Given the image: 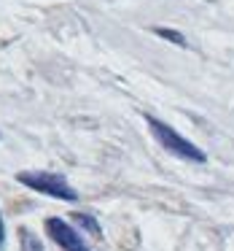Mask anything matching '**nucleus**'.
Returning <instances> with one entry per match:
<instances>
[{
    "mask_svg": "<svg viewBox=\"0 0 234 251\" xmlns=\"http://www.w3.org/2000/svg\"><path fill=\"white\" fill-rule=\"evenodd\" d=\"M146 122H148V127H151V135L159 141V146H162L164 151H170L172 157L189 159V162H205V159H207L205 151H202L199 146H194L189 138H183L175 127L159 122L156 116H146Z\"/></svg>",
    "mask_w": 234,
    "mask_h": 251,
    "instance_id": "f257e3e1",
    "label": "nucleus"
},
{
    "mask_svg": "<svg viewBox=\"0 0 234 251\" xmlns=\"http://www.w3.org/2000/svg\"><path fill=\"white\" fill-rule=\"evenodd\" d=\"M17 181L24 184L27 189L41 192V195H49V197H57V200H65V202H76L78 200V192L67 184V178L62 173H49V170H22V173H17Z\"/></svg>",
    "mask_w": 234,
    "mask_h": 251,
    "instance_id": "f03ea898",
    "label": "nucleus"
},
{
    "mask_svg": "<svg viewBox=\"0 0 234 251\" xmlns=\"http://www.w3.org/2000/svg\"><path fill=\"white\" fill-rule=\"evenodd\" d=\"M46 232H49V238L65 251H89L86 243H84V238L78 235V229H73L65 219H57V216L46 219Z\"/></svg>",
    "mask_w": 234,
    "mask_h": 251,
    "instance_id": "7ed1b4c3",
    "label": "nucleus"
},
{
    "mask_svg": "<svg viewBox=\"0 0 234 251\" xmlns=\"http://www.w3.org/2000/svg\"><path fill=\"white\" fill-rule=\"evenodd\" d=\"M19 243H22V251H43V243L35 232H30L27 227L19 229Z\"/></svg>",
    "mask_w": 234,
    "mask_h": 251,
    "instance_id": "20e7f679",
    "label": "nucleus"
},
{
    "mask_svg": "<svg viewBox=\"0 0 234 251\" xmlns=\"http://www.w3.org/2000/svg\"><path fill=\"white\" fill-rule=\"evenodd\" d=\"M76 222H78V227H84L86 232H92L94 238H100V235H103V229H100L97 219L89 216V213H76Z\"/></svg>",
    "mask_w": 234,
    "mask_h": 251,
    "instance_id": "39448f33",
    "label": "nucleus"
},
{
    "mask_svg": "<svg viewBox=\"0 0 234 251\" xmlns=\"http://www.w3.org/2000/svg\"><path fill=\"white\" fill-rule=\"evenodd\" d=\"M156 33L162 35V38H167V41H175L178 46H186V38H183L180 33H175V30H164V27H159Z\"/></svg>",
    "mask_w": 234,
    "mask_h": 251,
    "instance_id": "423d86ee",
    "label": "nucleus"
},
{
    "mask_svg": "<svg viewBox=\"0 0 234 251\" xmlns=\"http://www.w3.org/2000/svg\"><path fill=\"white\" fill-rule=\"evenodd\" d=\"M3 240H6V227H3V216H0V251H3Z\"/></svg>",
    "mask_w": 234,
    "mask_h": 251,
    "instance_id": "0eeeda50",
    "label": "nucleus"
}]
</instances>
